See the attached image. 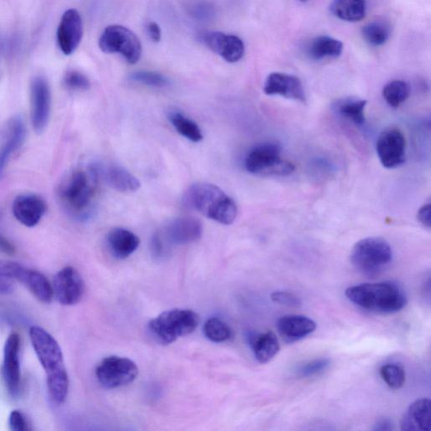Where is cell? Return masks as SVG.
<instances>
[{
	"label": "cell",
	"mask_w": 431,
	"mask_h": 431,
	"mask_svg": "<svg viewBox=\"0 0 431 431\" xmlns=\"http://www.w3.org/2000/svg\"><path fill=\"white\" fill-rule=\"evenodd\" d=\"M279 334L288 343L297 342L314 333L316 323L306 316L289 314L282 316L277 324Z\"/></svg>",
	"instance_id": "44dd1931"
},
{
	"label": "cell",
	"mask_w": 431,
	"mask_h": 431,
	"mask_svg": "<svg viewBox=\"0 0 431 431\" xmlns=\"http://www.w3.org/2000/svg\"><path fill=\"white\" fill-rule=\"evenodd\" d=\"M245 169L259 177H287L294 172V165L282 157L281 147L274 143L255 146L245 158Z\"/></svg>",
	"instance_id": "52a82bcc"
},
{
	"label": "cell",
	"mask_w": 431,
	"mask_h": 431,
	"mask_svg": "<svg viewBox=\"0 0 431 431\" xmlns=\"http://www.w3.org/2000/svg\"><path fill=\"white\" fill-rule=\"evenodd\" d=\"M395 430V424L390 418H381L374 425L373 430L390 431Z\"/></svg>",
	"instance_id": "60d3db41"
},
{
	"label": "cell",
	"mask_w": 431,
	"mask_h": 431,
	"mask_svg": "<svg viewBox=\"0 0 431 431\" xmlns=\"http://www.w3.org/2000/svg\"><path fill=\"white\" fill-rule=\"evenodd\" d=\"M0 251L1 252L12 255L16 253V248L9 241L0 234Z\"/></svg>",
	"instance_id": "7bdbcfd3"
},
{
	"label": "cell",
	"mask_w": 431,
	"mask_h": 431,
	"mask_svg": "<svg viewBox=\"0 0 431 431\" xmlns=\"http://www.w3.org/2000/svg\"><path fill=\"white\" fill-rule=\"evenodd\" d=\"M64 84L73 91H86L91 86L86 76L77 71H70L65 75Z\"/></svg>",
	"instance_id": "d590c367"
},
{
	"label": "cell",
	"mask_w": 431,
	"mask_h": 431,
	"mask_svg": "<svg viewBox=\"0 0 431 431\" xmlns=\"http://www.w3.org/2000/svg\"><path fill=\"white\" fill-rule=\"evenodd\" d=\"M264 92L267 96H279L293 101L306 103V94L302 83L294 75L272 73L265 80Z\"/></svg>",
	"instance_id": "9a60e30c"
},
{
	"label": "cell",
	"mask_w": 431,
	"mask_h": 431,
	"mask_svg": "<svg viewBox=\"0 0 431 431\" xmlns=\"http://www.w3.org/2000/svg\"><path fill=\"white\" fill-rule=\"evenodd\" d=\"M50 112L49 84L44 78L36 77L31 84V120L36 134H41L46 129Z\"/></svg>",
	"instance_id": "7c38bea8"
},
{
	"label": "cell",
	"mask_w": 431,
	"mask_h": 431,
	"mask_svg": "<svg viewBox=\"0 0 431 431\" xmlns=\"http://www.w3.org/2000/svg\"><path fill=\"white\" fill-rule=\"evenodd\" d=\"M329 359L321 358L314 360L309 363L303 365L298 370V375L302 377H310L323 373L330 367Z\"/></svg>",
	"instance_id": "e575fe53"
},
{
	"label": "cell",
	"mask_w": 431,
	"mask_h": 431,
	"mask_svg": "<svg viewBox=\"0 0 431 431\" xmlns=\"http://www.w3.org/2000/svg\"><path fill=\"white\" fill-rule=\"evenodd\" d=\"M204 44L227 63L234 64L243 59L244 44L239 37L219 31L207 32L202 36Z\"/></svg>",
	"instance_id": "5bb4252c"
},
{
	"label": "cell",
	"mask_w": 431,
	"mask_h": 431,
	"mask_svg": "<svg viewBox=\"0 0 431 431\" xmlns=\"http://www.w3.org/2000/svg\"><path fill=\"white\" fill-rule=\"evenodd\" d=\"M203 332L208 340L215 343L226 342L232 338L229 326L219 318L208 319L203 326Z\"/></svg>",
	"instance_id": "1f68e13d"
},
{
	"label": "cell",
	"mask_w": 431,
	"mask_h": 431,
	"mask_svg": "<svg viewBox=\"0 0 431 431\" xmlns=\"http://www.w3.org/2000/svg\"><path fill=\"white\" fill-rule=\"evenodd\" d=\"M187 204L201 214L224 225H230L238 214L236 203L215 184L198 183L188 189Z\"/></svg>",
	"instance_id": "277c9868"
},
{
	"label": "cell",
	"mask_w": 431,
	"mask_h": 431,
	"mask_svg": "<svg viewBox=\"0 0 431 431\" xmlns=\"http://www.w3.org/2000/svg\"><path fill=\"white\" fill-rule=\"evenodd\" d=\"M272 300L278 304L287 307H299L302 306V300L297 295L287 292H274L272 293Z\"/></svg>",
	"instance_id": "74e56055"
},
{
	"label": "cell",
	"mask_w": 431,
	"mask_h": 431,
	"mask_svg": "<svg viewBox=\"0 0 431 431\" xmlns=\"http://www.w3.org/2000/svg\"><path fill=\"white\" fill-rule=\"evenodd\" d=\"M391 35L390 26L385 21H374L362 28L364 40L374 46L385 45Z\"/></svg>",
	"instance_id": "f546056e"
},
{
	"label": "cell",
	"mask_w": 431,
	"mask_h": 431,
	"mask_svg": "<svg viewBox=\"0 0 431 431\" xmlns=\"http://www.w3.org/2000/svg\"><path fill=\"white\" fill-rule=\"evenodd\" d=\"M330 11L335 17L347 22L361 21L366 16L365 0H334Z\"/></svg>",
	"instance_id": "484cf974"
},
{
	"label": "cell",
	"mask_w": 431,
	"mask_h": 431,
	"mask_svg": "<svg viewBox=\"0 0 431 431\" xmlns=\"http://www.w3.org/2000/svg\"><path fill=\"white\" fill-rule=\"evenodd\" d=\"M130 79L136 83L147 85L149 87L163 88L167 86L169 80L164 75L150 72V71H139L131 75Z\"/></svg>",
	"instance_id": "836d02e7"
},
{
	"label": "cell",
	"mask_w": 431,
	"mask_h": 431,
	"mask_svg": "<svg viewBox=\"0 0 431 431\" xmlns=\"http://www.w3.org/2000/svg\"><path fill=\"white\" fill-rule=\"evenodd\" d=\"M30 339L36 357L46 372L51 399L56 405H63L67 400L69 379L60 345L53 336L39 326L31 327Z\"/></svg>",
	"instance_id": "6da1fadb"
},
{
	"label": "cell",
	"mask_w": 431,
	"mask_h": 431,
	"mask_svg": "<svg viewBox=\"0 0 431 431\" xmlns=\"http://www.w3.org/2000/svg\"><path fill=\"white\" fill-rule=\"evenodd\" d=\"M430 405V400L428 399H420L414 402L402 416L401 430L430 431L431 430Z\"/></svg>",
	"instance_id": "7402d4cb"
},
{
	"label": "cell",
	"mask_w": 431,
	"mask_h": 431,
	"mask_svg": "<svg viewBox=\"0 0 431 431\" xmlns=\"http://www.w3.org/2000/svg\"><path fill=\"white\" fill-rule=\"evenodd\" d=\"M53 289L54 296L60 304L73 306L82 299L84 282L77 269L68 267L56 273Z\"/></svg>",
	"instance_id": "8fae6325"
},
{
	"label": "cell",
	"mask_w": 431,
	"mask_h": 431,
	"mask_svg": "<svg viewBox=\"0 0 431 431\" xmlns=\"http://www.w3.org/2000/svg\"><path fill=\"white\" fill-rule=\"evenodd\" d=\"M12 210L13 215L19 222L24 226L32 227L39 224L46 211V205L41 197L25 194L15 199Z\"/></svg>",
	"instance_id": "ac0fdd59"
},
{
	"label": "cell",
	"mask_w": 431,
	"mask_h": 431,
	"mask_svg": "<svg viewBox=\"0 0 431 431\" xmlns=\"http://www.w3.org/2000/svg\"><path fill=\"white\" fill-rule=\"evenodd\" d=\"M8 279L0 278V293H8L12 290L11 284L7 282Z\"/></svg>",
	"instance_id": "ee69618b"
},
{
	"label": "cell",
	"mask_w": 431,
	"mask_h": 431,
	"mask_svg": "<svg viewBox=\"0 0 431 431\" xmlns=\"http://www.w3.org/2000/svg\"><path fill=\"white\" fill-rule=\"evenodd\" d=\"M376 149L379 160L386 169H396L405 162L406 141L399 129L383 131L378 137Z\"/></svg>",
	"instance_id": "30bf717a"
},
{
	"label": "cell",
	"mask_w": 431,
	"mask_h": 431,
	"mask_svg": "<svg viewBox=\"0 0 431 431\" xmlns=\"http://www.w3.org/2000/svg\"><path fill=\"white\" fill-rule=\"evenodd\" d=\"M20 347V336L16 333L9 335L4 349L2 373L9 394L12 397L17 396L21 390Z\"/></svg>",
	"instance_id": "4fadbf2b"
},
{
	"label": "cell",
	"mask_w": 431,
	"mask_h": 431,
	"mask_svg": "<svg viewBox=\"0 0 431 431\" xmlns=\"http://www.w3.org/2000/svg\"><path fill=\"white\" fill-rule=\"evenodd\" d=\"M251 347L255 359L262 364L272 361L280 350L277 335L272 331L254 336L251 340Z\"/></svg>",
	"instance_id": "4316f807"
},
{
	"label": "cell",
	"mask_w": 431,
	"mask_h": 431,
	"mask_svg": "<svg viewBox=\"0 0 431 431\" xmlns=\"http://www.w3.org/2000/svg\"><path fill=\"white\" fill-rule=\"evenodd\" d=\"M342 42L335 38L327 36L314 38L307 49V54L315 61L337 59L342 54Z\"/></svg>",
	"instance_id": "d4e9b609"
},
{
	"label": "cell",
	"mask_w": 431,
	"mask_h": 431,
	"mask_svg": "<svg viewBox=\"0 0 431 431\" xmlns=\"http://www.w3.org/2000/svg\"><path fill=\"white\" fill-rule=\"evenodd\" d=\"M350 260L359 272L366 276H376L391 264L392 249L385 239L371 237L355 244Z\"/></svg>",
	"instance_id": "8992f818"
},
{
	"label": "cell",
	"mask_w": 431,
	"mask_h": 431,
	"mask_svg": "<svg viewBox=\"0 0 431 431\" xmlns=\"http://www.w3.org/2000/svg\"><path fill=\"white\" fill-rule=\"evenodd\" d=\"M430 203L424 205L420 208L418 213H417V219L421 224L426 227H430L431 222V207Z\"/></svg>",
	"instance_id": "ab89813d"
},
{
	"label": "cell",
	"mask_w": 431,
	"mask_h": 431,
	"mask_svg": "<svg viewBox=\"0 0 431 431\" xmlns=\"http://www.w3.org/2000/svg\"><path fill=\"white\" fill-rule=\"evenodd\" d=\"M382 380L392 390H400L405 383V372L404 368L397 364H386L380 369Z\"/></svg>",
	"instance_id": "d6a6232c"
},
{
	"label": "cell",
	"mask_w": 431,
	"mask_h": 431,
	"mask_svg": "<svg viewBox=\"0 0 431 431\" xmlns=\"http://www.w3.org/2000/svg\"><path fill=\"white\" fill-rule=\"evenodd\" d=\"M99 182L94 165L85 170L76 169L71 172L59 189V200L61 207L74 219H88L91 214Z\"/></svg>",
	"instance_id": "7a4b0ae2"
},
{
	"label": "cell",
	"mask_w": 431,
	"mask_h": 431,
	"mask_svg": "<svg viewBox=\"0 0 431 431\" xmlns=\"http://www.w3.org/2000/svg\"><path fill=\"white\" fill-rule=\"evenodd\" d=\"M107 244L114 257L124 259L139 247L140 239L132 232L117 227L109 233Z\"/></svg>",
	"instance_id": "603a6c76"
},
{
	"label": "cell",
	"mask_w": 431,
	"mask_h": 431,
	"mask_svg": "<svg viewBox=\"0 0 431 431\" xmlns=\"http://www.w3.org/2000/svg\"><path fill=\"white\" fill-rule=\"evenodd\" d=\"M25 267L16 262L0 259V278L18 280Z\"/></svg>",
	"instance_id": "8d00e7d4"
},
{
	"label": "cell",
	"mask_w": 431,
	"mask_h": 431,
	"mask_svg": "<svg viewBox=\"0 0 431 431\" xmlns=\"http://www.w3.org/2000/svg\"><path fill=\"white\" fill-rule=\"evenodd\" d=\"M26 130L25 123L20 117L11 118L8 122L4 140L0 146V179L13 153L21 148L25 142Z\"/></svg>",
	"instance_id": "d6986e66"
},
{
	"label": "cell",
	"mask_w": 431,
	"mask_h": 431,
	"mask_svg": "<svg viewBox=\"0 0 431 431\" xmlns=\"http://www.w3.org/2000/svg\"><path fill=\"white\" fill-rule=\"evenodd\" d=\"M17 281L25 285L38 300L45 303L53 300V286L44 274L25 267Z\"/></svg>",
	"instance_id": "cb8c5ba5"
},
{
	"label": "cell",
	"mask_w": 431,
	"mask_h": 431,
	"mask_svg": "<svg viewBox=\"0 0 431 431\" xmlns=\"http://www.w3.org/2000/svg\"><path fill=\"white\" fill-rule=\"evenodd\" d=\"M83 22L79 13L71 9L64 14L58 29V42L65 55H71L82 40Z\"/></svg>",
	"instance_id": "2e32d148"
},
{
	"label": "cell",
	"mask_w": 431,
	"mask_h": 431,
	"mask_svg": "<svg viewBox=\"0 0 431 431\" xmlns=\"http://www.w3.org/2000/svg\"><path fill=\"white\" fill-rule=\"evenodd\" d=\"M299 1L303 2V3H305V2L309 1V0H299Z\"/></svg>",
	"instance_id": "f6af8a7d"
},
{
	"label": "cell",
	"mask_w": 431,
	"mask_h": 431,
	"mask_svg": "<svg viewBox=\"0 0 431 431\" xmlns=\"http://www.w3.org/2000/svg\"><path fill=\"white\" fill-rule=\"evenodd\" d=\"M99 181L105 182L108 186L120 192H135L141 187V183L134 174L126 169L111 165L104 168L94 164Z\"/></svg>",
	"instance_id": "ffe728a7"
},
{
	"label": "cell",
	"mask_w": 431,
	"mask_h": 431,
	"mask_svg": "<svg viewBox=\"0 0 431 431\" xmlns=\"http://www.w3.org/2000/svg\"><path fill=\"white\" fill-rule=\"evenodd\" d=\"M367 103L365 99L347 98L337 101L335 107L341 117L352 122L355 125L362 127L366 122L365 108L367 106Z\"/></svg>",
	"instance_id": "83f0119b"
},
{
	"label": "cell",
	"mask_w": 431,
	"mask_h": 431,
	"mask_svg": "<svg viewBox=\"0 0 431 431\" xmlns=\"http://www.w3.org/2000/svg\"><path fill=\"white\" fill-rule=\"evenodd\" d=\"M410 94V87L402 80H392L382 89V96L388 106L397 108L407 101Z\"/></svg>",
	"instance_id": "f1b7e54d"
},
{
	"label": "cell",
	"mask_w": 431,
	"mask_h": 431,
	"mask_svg": "<svg viewBox=\"0 0 431 431\" xmlns=\"http://www.w3.org/2000/svg\"><path fill=\"white\" fill-rule=\"evenodd\" d=\"M139 374L135 362L120 357H109L98 365L96 376L99 385L107 390L121 387L134 382Z\"/></svg>",
	"instance_id": "9c48e42d"
},
{
	"label": "cell",
	"mask_w": 431,
	"mask_h": 431,
	"mask_svg": "<svg viewBox=\"0 0 431 431\" xmlns=\"http://www.w3.org/2000/svg\"><path fill=\"white\" fill-rule=\"evenodd\" d=\"M169 120L179 134L187 137L189 141L198 143V142L203 139L200 127L197 126L196 122L184 117L183 114L173 112L170 114Z\"/></svg>",
	"instance_id": "4dcf8cb0"
},
{
	"label": "cell",
	"mask_w": 431,
	"mask_h": 431,
	"mask_svg": "<svg viewBox=\"0 0 431 431\" xmlns=\"http://www.w3.org/2000/svg\"><path fill=\"white\" fill-rule=\"evenodd\" d=\"M9 427L12 430L26 431L30 430L25 416L19 410H13L11 412V415H9Z\"/></svg>",
	"instance_id": "f35d334b"
},
{
	"label": "cell",
	"mask_w": 431,
	"mask_h": 431,
	"mask_svg": "<svg viewBox=\"0 0 431 431\" xmlns=\"http://www.w3.org/2000/svg\"><path fill=\"white\" fill-rule=\"evenodd\" d=\"M99 46L105 54L122 55L130 64H137L143 51L139 38L135 33L119 25L107 26L99 37Z\"/></svg>",
	"instance_id": "ba28073f"
},
{
	"label": "cell",
	"mask_w": 431,
	"mask_h": 431,
	"mask_svg": "<svg viewBox=\"0 0 431 431\" xmlns=\"http://www.w3.org/2000/svg\"><path fill=\"white\" fill-rule=\"evenodd\" d=\"M147 31L151 40L159 42L161 40V30L157 23L149 22L147 26Z\"/></svg>",
	"instance_id": "b9f144b4"
},
{
	"label": "cell",
	"mask_w": 431,
	"mask_h": 431,
	"mask_svg": "<svg viewBox=\"0 0 431 431\" xmlns=\"http://www.w3.org/2000/svg\"><path fill=\"white\" fill-rule=\"evenodd\" d=\"M345 296L361 309L382 314L400 312L408 302L404 289L394 282L350 287L345 291Z\"/></svg>",
	"instance_id": "3957f363"
},
{
	"label": "cell",
	"mask_w": 431,
	"mask_h": 431,
	"mask_svg": "<svg viewBox=\"0 0 431 431\" xmlns=\"http://www.w3.org/2000/svg\"><path fill=\"white\" fill-rule=\"evenodd\" d=\"M203 233L202 222L196 217H184L175 219L165 229L163 238L167 244L184 245L196 242Z\"/></svg>",
	"instance_id": "e0dca14e"
},
{
	"label": "cell",
	"mask_w": 431,
	"mask_h": 431,
	"mask_svg": "<svg viewBox=\"0 0 431 431\" xmlns=\"http://www.w3.org/2000/svg\"><path fill=\"white\" fill-rule=\"evenodd\" d=\"M200 323V317L189 309H172L162 312L149 324L152 337L158 343L170 345L191 335Z\"/></svg>",
	"instance_id": "5b68a950"
}]
</instances>
